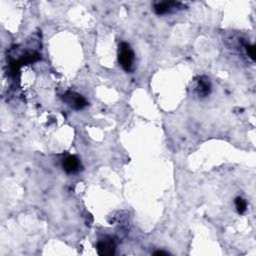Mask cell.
I'll use <instances>...</instances> for the list:
<instances>
[{"label": "cell", "instance_id": "6da1fadb", "mask_svg": "<svg viewBox=\"0 0 256 256\" xmlns=\"http://www.w3.org/2000/svg\"><path fill=\"white\" fill-rule=\"evenodd\" d=\"M118 61L121 67L127 71L131 72L133 70L134 64V52L131 49L130 45L126 42L119 44L118 48Z\"/></svg>", "mask_w": 256, "mask_h": 256}, {"label": "cell", "instance_id": "7a4b0ae2", "mask_svg": "<svg viewBox=\"0 0 256 256\" xmlns=\"http://www.w3.org/2000/svg\"><path fill=\"white\" fill-rule=\"evenodd\" d=\"M62 100L66 103L67 106L74 110H82L87 106L88 102L81 94H78L74 91H67L63 96Z\"/></svg>", "mask_w": 256, "mask_h": 256}, {"label": "cell", "instance_id": "3957f363", "mask_svg": "<svg viewBox=\"0 0 256 256\" xmlns=\"http://www.w3.org/2000/svg\"><path fill=\"white\" fill-rule=\"evenodd\" d=\"M192 90L195 95L200 98L208 96L211 91V83L209 79L205 76L197 77L192 85Z\"/></svg>", "mask_w": 256, "mask_h": 256}, {"label": "cell", "instance_id": "277c9868", "mask_svg": "<svg viewBox=\"0 0 256 256\" xmlns=\"http://www.w3.org/2000/svg\"><path fill=\"white\" fill-rule=\"evenodd\" d=\"M185 6L180 2L168 1V2H159L154 5V11L157 15H164L168 13H172L174 11L183 9Z\"/></svg>", "mask_w": 256, "mask_h": 256}, {"label": "cell", "instance_id": "5b68a950", "mask_svg": "<svg viewBox=\"0 0 256 256\" xmlns=\"http://www.w3.org/2000/svg\"><path fill=\"white\" fill-rule=\"evenodd\" d=\"M97 252L101 256H111L115 253V243L109 236H105L97 242Z\"/></svg>", "mask_w": 256, "mask_h": 256}, {"label": "cell", "instance_id": "8992f818", "mask_svg": "<svg viewBox=\"0 0 256 256\" xmlns=\"http://www.w3.org/2000/svg\"><path fill=\"white\" fill-rule=\"evenodd\" d=\"M62 166L66 173L71 174V173H76L79 171L81 164H80V160L77 156L69 155L63 160Z\"/></svg>", "mask_w": 256, "mask_h": 256}, {"label": "cell", "instance_id": "52a82bcc", "mask_svg": "<svg viewBox=\"0 0 256 256\" xmlns=\"http://www.w3.org/2000/svg\"><path fill=\"white\" fill-rule=\"evenodd\" d=\"M234 203H235V207H236V210H237L238 213L243 214L246 211L247 202H246V200H244L242 197H236Z\"/></svg>", "mask_w": 256, "mask_h": 256}, {"label": "cell", "instance_id": "ba28073f", "mask_svg": "<svg viewBox=\"0 0 256 256\" xmlns=\"http://www.w3.org/2000/svg\"><path fill=\"white\" fill-rule=\"evenodd\" d=\"M245 48H246V52H247L249 57H250L252 60H254V58H255V47H254V45L246 44V45H245Z\"/></svg>", "mask_w": 256, "mask_h": 256}, {"label": "cell", "instance_id": "9c48e42d", "mask_svg": "<svg viewBox=\"0 0 256 256\" xmlns=\"http://www.w3.org/2000/svg\"><path fill=\"white\" fill-rule=\"evenodd\" d=\"M169 252H166V251H162V250H159V251H156L154 252V255H168Z\"/></svg>", "mask_w": 256, "mask_h": 256}]
</instances>
